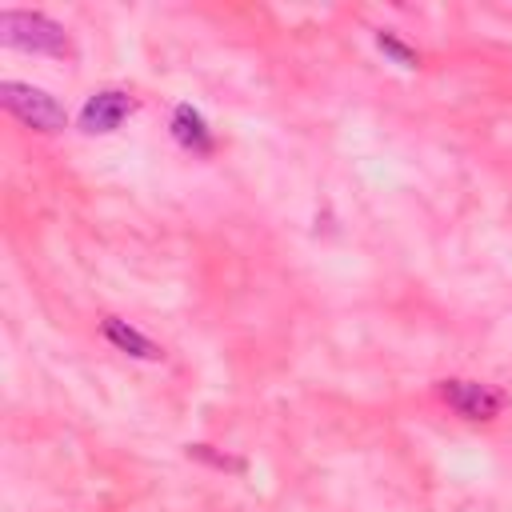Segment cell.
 <instances>
[{"label": "cell", "instance_id": "6da1fadb", "mask_svg": "<svg viewBox=\"0 0 512 512\" xmlns=\"http://www.w3.org/2000/svg\"><path fill=\"white\" fill-rule=\"evenodd\" d=\"M0 44L32 56H68L72 40L64 24H56L48 12L36 8H4L0 12Z\"/></svg>", "mask_w": 512, "mask_h": 512}, {"label": "cell", "instance_id": "7a4b0ae2", "mask_svg": "<svg viewBox=\"0 0 512 512\" xmlns=\"http://www.w3.org/2000/svg\"><path fill=\"white\" fill-rule=\"evenodd\" d=\"M0 104L12 120H20L24 128L32 132H64L68 128V108L48 92V88H36L28 80H4L0 84Z\"/></svg>", "mask_w": 512, "mask_h": 512}, {"label": "cell", "instance_id": "3957f363", "mask_svg": "<svg viewBox=\"0 0 512 512\" xmlns=\"http://www.w3.org/2000/svg\"><path fill=\"white\" fill-rule=\"evenodd\" d=\"M436 392H440V400H444L456 416H464V420H472V424H488V420H496V416L504 412V396H500L492 384H480V380L448 376V380L436 384Z\"/></svg>", "mask_w": 512, "mask_h": 512}, {"label": "cell", "instance_id": "277c9868", "mask_svg": "<svg viewBox=\"0 0 512 512\" xmlns=\"http://www.w3.org/2000/svg\"><path fill=\"white\" fill-rule=\"evenodd\" d=\"M132 112H136V100H132L124 88H100V92H92V96L84 100V108H80V132H88V136H108V132H116Z\"/></svg>", "mask_w": 512, "mask_h": 512}, {"label": "cell", "instance_id": "5b68a950", "mask_svg": "<svg viewBox=\"0 0 512 512\" xmlns=\"http://www.w3.org/2000/svg\"><path fill=\"white\" fill-rule=\"evenodd\" d=\"M168 132H172V140H176L184 152H192V156H212V152H216V136H212L208 120H204V112L192 108V104H176V108H172Z\"/></svg>", "mask_w": 512, "mask_h": 512}, {"label": "cell", "instance_id": "8992f818", "mask_svg": "<svg viewBox=\"0 0 512 512\" xmlns=\"http://www.w3.org/2000/svg\"><path fill=\"white\" fill-rule=\"evenodd\" d=\"M100 332H104V340H108L116 352H124V356H132V360H160V356H164L160 344H152L140 328H132V324L120 320V316H104V320H100Z\"/></svg>", "mask_w": 512, "mask_h": 512}, {"label": "cell", "instance_id": "52a82bcc", "mask_svg": "<svg viewBox=\"0 0 512 512\" xmlns=\"http://www.w3.org/2000/svg\"><path fill=\"white\" fill-rule=\"evenodd\" d=\"M372 40H376V48H380V56H384L388 64L408 68V72H412V68H420V52H416L412 44H404L392 28H376V36H372Z\"/></svg>", "mask_w": 512, "mask_h": 512}, {"label": "cell", "instance_id": "ba28073f", "mask_svg": "<svg viewBox=\"0 0 512 512\" xmlns=\"http://www.w3.org/2000/svg\"><path fill=\"white\" fill-rule=\"evenodd\" d=\"M188 452H192V456H200V460H208V464H216V468H232V472H240V468H244V460L224 456V452H212V444H188Z\"/></svg>", "mask_w": 512, "mask_h": 512}]
</instances>
